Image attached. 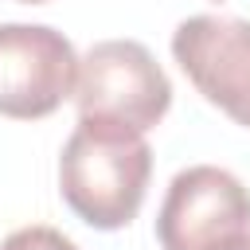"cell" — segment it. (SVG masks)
Masks as SVG:
<instances>
[{"instance_id":"cell-5","label":"cell","mask_w":250,"mask_h":250,"mask_svg":"<svg viewBox=\"0 0 250 250\" xmlns=\"http://www.w3.org/2000/svg\"><path fill=\"white\" fill-rule=\"evenodd\" d=\"M172 59L211 105L250 129V20L188 16L172 31Z\"/></svg>"},{"instance_id":"cell-2","label":"cell","mask_w":250,"mask_h":250,"mask_svg":"<svg viewBox=\"0 0 250 250\" xmlns=\"http://www.w3.org/2000/svg\"><path fill=\"white\" fill-rule=\"evenodd\" d=\"M78 117L117 121L125 129L148 133L164 121L172 105V82L152 51L137 39H105L78 59L74 94Z\"/></svg>"},{"instance_id":"cell-3","label":"cell","mask_w":250,"mask_h":250,"mask_svg":"<svg viewBox=\"0 0 250 250\" xmlns=\"http://www.w3.org/2000/svg\"><path fill=\"white\" fill-rule=\"evenodd\" d=\"M250 234V191L215 164H191L172 176L160 215V250H223Z\"/></svg>"},{"instance_id":"cell-7","label":"cell","mask_w":250,"mask_h":250,"mask_svg":"<svg viewBox=\"0 0 250 250\" xmlns=\"http://www.w3.org/2000/svg\"><path fill=\"white\" fill-rule=\"evenodd\" d=\"M223 250H250V234H246V238H234V242L223 246Z\"/></svg>"},{"instance_id":"cell-4","label":"cell","mask_w":250,"mask_h":250,"mask_svg":"<svg viewBox=\"0 0 250 250\" xmlns=\"http://www.w3.org/2000/svg\"><path fill=\"white\" fill-rule=\"evenodd\" d=\"M78 78L70 39L47 23H0V113L12 121L51 117Z\"/></svg>"},{"instance_id":"cell-1","label":"cell","mask_w":250,"mask_h":250,"mask_svg":"<svg viewBox=\"0 0 250 250\" xmlns=\"http://www.w3.org/2000/svg\"><path fill=\"white\" fill-rule=\"evenodd\" d=\"M152 176L145 133L102 117H78L59 156V191L94 230H121L137 219Z\"/></svg>"},{"instance_id":"cell-6","label":"cell","mask_w":250,"mask_h":250,"mask_svg":"<svg viewBox=\"0 0 250 250\" xmlns=\"http://www.w3.org/2000/svg\"><path fill=\"white\" fill-rule=\"evenodd\" d=\"M0 250H78V246L55 227H20L0 242Z\"/></svg>"},{"instance_id":"cell-8","label":"cell","mask_w":250,"mask_h":250,"mask_svg":"<svg viewBox=\"0 0 250 250\" xmlns=\"http://www.w3.org/2000/svg\"><path fill=\"white\" fill-rule=\"evenodd\" d=\"M20 4H47V0H20Z\"/></svg>"}]
</instances>
